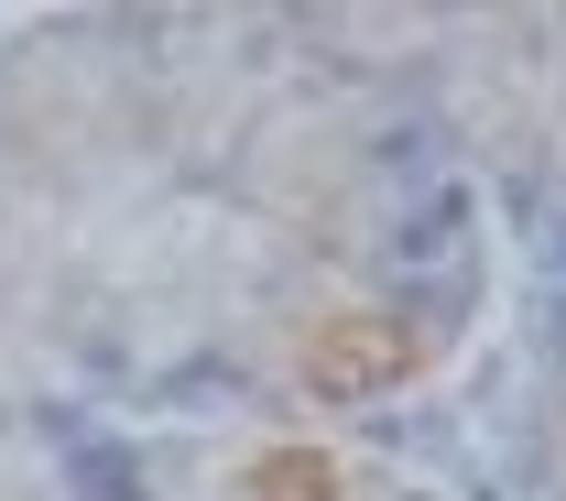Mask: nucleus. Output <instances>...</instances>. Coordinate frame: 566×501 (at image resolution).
Wrapping results in <instances>:
<instances>
[{"instance_id":"nucleus-1","label":"nucleus","mask_w":566,"mask_h":501,"mask_svg":"<svg viewBox=\"0 0 566 501\" xmlns=\"http://www.w3.org/2000/svg\"><path fill=\"white\" fill-rule=\"evenodd\" d=\"M403 370H424V338L403 316H338L305 338V393L316 404H359V393H392Z\"/></svg>"},{"instance_id":"nucleus-2","label":"nucleus","mask_w":566,"mask_h":501,"mask_svg":"<svg viewBox=\"0 0 566 501\" xmlns=\"http://www.w3.org/2000/svg\"><path fill=\"white\" fill-rule=\"evenodd\" d=\"M240 501H349V480L327 469V447H273V458H251Z\"/></svg>"}]
</instances>
